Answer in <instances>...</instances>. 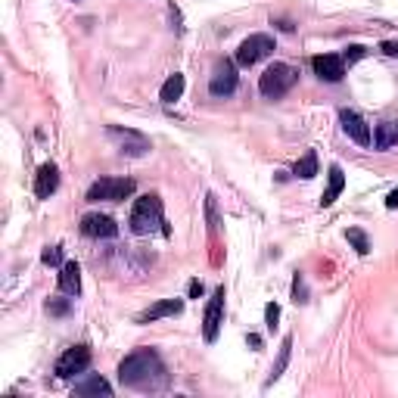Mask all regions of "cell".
Wrapping results in <instances>:
<instances>
[{"instance_id": "cell-1", "label": "cell", "mask_w": 398, "mask_h": 398, "mask_svg": "<svg viewBox=\"0 0 398 398\" xmlns=\"http://www.w3.org/2000/svg\"><path fill=\"white\" fill-rule=\"evenodd\" d=\"M165 368H162V358L153 352V349H137L131 352L124 361L119 364V380L122 386H153L156 377H162Z\"/></svg>"}, {"instance_id": "cell-2", "label": "cell", "mask_w": 398, "mask_h": 398, "mask_svg": "<svg viewBox=\"0 0 398 398\" xmlns=\"http://www.w3.org/2000/svg\"><path fill=\"white\" fill-rule=\"evenodd\" d=\"M131 230L137 233V237H146V233H153L156 228L162 224V199L156 197V193H146V197H140L134 202V209H131Z\"/></svg>"}, {"instance_id": "cell-3", "label": "cell", "mask_w": 398, "mask_h": 398, "mask_svg": "<svg viewBox=\"0 0 398 398\" xmlns=\"http://www.w3.org/2000/svg\"><path fill=\"white\" fill-rule=\"evenodd\" d=\"M295 81H299V72H295L293 66H286V62H274V66H268L264 69V75L259 78V90L264 93V97L277 100V97H283V93H290Z\"/></svg>"}, {"instance_id": "cell-4", "label": "cell", "mask_w": 398, "mask_h": 398, "mask_svg": "<svg viewBox=\"0 0 398 398\" xmlns=\"http://www.w3.org/2000/svg\"><path fill=\"white\" fill-rule=\"evenodd\" d=\"M134 193V181L131 177H100L90 184L88 202H119Z\"/></svg>"}, {"instance_id": "cell-5", "label": "cell", "mask_w": 398, "mask_h": 398, "mask_svg": "<svg viewBox=\"0 0 398 398\" xmlns=\"http://www.w3.org/2000/svg\"><path fill=\"white\" fill-rule=\"evenodd\" d=\"M271 53H274V37L271 35H249L246 41L237 47V66L249 69V66H255L259 59L271 57Z\"/></svg>"}, {"instance_id": "cell-6", "label": "cell", "mask_w": 398, "mask_h": 398, "mask_svg": "<svg viewBox=\"0 0 398 398\" xmlns=\"http://www.w3.org/2000/svg\"><path fill=\"white\" fill-rule=\"evenodd\" d=\"M88 364H90V349H88V346H72V349H66V352L59 355V361H57V377L69 380V377H75V373H84V370H88Z\"/></svg>"}, {"instance_id": "cell-7", "label": "cell", "mask_w": 398, "mask_h": 398, "mask_svg": "<svg viewBox=\"0 0 398 398\" xmlns=\"http://www.w3.org/2000/svg\"><path fill=\"white\" fill-rule=\"evenodd\" d=\"M224 324V286H218L215 295L209 299V308H206V321H202V336L206 342H215L218 339V330Z\"/></svg>"}, {"instance_id": "cell-8", "label": "cell", "mask_w": 398, "mask_h": 398, "mask_svg": "<svg viewBox=\"0 0 398 398\" xmlns=\"http://www.w3.org/2000/svg\"><path fill=\"white\" fill-rule=\"evenodd\" d=\"M109 137L119 144V150L124 156H144L146 150H150V140H146L140 131H131V128H109Z\"/></svg>"}, {"instance_id": "cell-9", "label": "cell", "mask_w": 398, "mask_h": 398, "mask_svg": "<svg viewBox=\"0 0 398 398\" xmlns=\"http://www.w3.org/2000/svg\"><path fill=\"white\" fill-rule=\"evenodd\" d=\"M209 90H212V97H230L237 90V66L228 59L218 62L212 72V81H209Z\"/></svg>"}, {"instance_id": "cell-10", "label": "cell", "mask_w": 398, "mask_h": 398, "mask_svg": "<svg viewBox=\"0 0 398 398\" xmlns=\"http://www.w3.org/2000/svg\"><path fill=\"white\" fill-rule=\"evenodd\" d=\"M311 69H315L317 78H324V81L336 84L346 78V62H342V57H336V53H321V57L311 59Z\"/></svg>"}, {"instance_id": "cell-11", "label": "cell", "mask_w": 398, "mask_h": 398, "mask_svg": "<svg viewBox=\"0 0 398 398\" xmlns=\"http://www.w3.org/2000/svg\"><path fill=\"white\" fill-rule=\"evenodd\" d=\"M81 233L84 237H93V240H112L115 233H119V224H115L109 215L93 212V215L81 218Z\"/></svg>"}, {"instance_id": "cell-12", "label": "cell", "mask_w": 398, "mask_h": 398, "mask_svg": "<svg viewBox=\"0 0 398 398\" xmlns=\"http://www.w3.org/2000/svg\"><path fill=\"white\" fill-rule=\"evenodd\" d=\"M339 122H342V131H346V134L352 137L355 144H361V146L370 144V128H368V122H364L358 112H352V109H342Z\"/></svg>"}, {"instance_id": "cell-13", "label": "cell", "mask_w": 398, "mask_h": 398, "mask_svg": "<svg viewBox=\"0 0 398 398\" xmlns=\"http://www.w3.org/2000/svg\"><path fill=\"white\" fill-rule=\"evenodd\" d=\"M59 187V168L53 165V162H47V165L37 168V177H35V197L37 199H50L53 193H57Z\"/></svg>"}, {"instance_id": "cell-14", "label": "cell", "mask_w": 398, "mask_h": 398, "mask_svg": "<svg viewBox=\"0 0 398 398\" xmlns=\"http://www.w3.org/2000/svg\"><path fill=\"white\" fill-rule=\"evenodd\" d=\"M184 311V302L181 299H159L156 305H150L144 315H137V324H153V321H162V317H171V315H181Z\"/></svg>"}, {"instance_id": "cell-15", "label": "cell", "mask_w": 398, "mask_h": 398, "mask_svg": "<svg viewBox=\"0 0 398 398\" xmlns=\"http://www.w3.org/2000/svg\"><path fill=\"white\" fill-rule=\"evenodd\" d=\"M59 290L69 293V295H78L81 293V268L75 262H66L59 268Z\"/></svg>"}, {"instance_id": "cell-16", "label": "cell", "mask_w": 398, "mask_h": 398, "mask_svg": "<svg viewBox=\"0 0 398 398\" xmlns=\"http://www.w3.org/2000/svg\"><path fill=\"white\" fill-rule=\"evenodd\" d=\"M342 187H346V175H342V168L339 165H330V184H327V190H324V197H321V206H333V202L339 199V193H342Z\"/></svg>"}, {"instance_id": "cell-17", "label": "cell", "mask_w": 398, "mask_h": 398, "mask_svg": "<svg viewBox=\"0 0 398 398\" xmlns=\"http://www.w3.org/2000/svg\"><path fill=\"white\" fill-rule=\"evenodd\" d=\"M75 395H97V398L100 395H112V386H109L103 377H97V373H93V377L75 383Z\"/></svg>"}, {"instance_id": "cell-18", "label": "cell", "mask_w": 398, "mask_h": 398, "mask_svg": "<svg viewBox=\"0 0 398 398\" xmlns=\"http://www.w3.org/2000/svg\"><path fill=\"white\" fill-rule=\"evenodd\" d=\"M395 144H398V122H380L373 146H377V150H389V146H395Z\"/></svg>"}, {"instance_id": "cell-19", "label": "cell", "mask_w": 398, "mask_h": 398, "mask_svg": "<svg viewBox=\"0 0 398 398\" xmlns=\"http://www.w3.org/2000/svg\"><path fill=\"white\" fill-rule=\"evenodd\" d=\"M181 93H184V75L175 72V75H168L165 84H162L159 100H162V103H175V100H181Z\"/></svg>"}, {"instance_id": "cell-20", "label": "cell", "mask_w": 398, "mask_h": 398, "mask_svg": "<svg viewBox=\"0 0 398 398\" xmlns=\"http://www.w3.org/2000/svg\"><path fill=\"white\" fill-rule=\"evenodd\" d=\"M315 175H317V153H305L299 162H295V177H302V181H311Z\"/></svg>"}, {"instance_id": "cell-21", "label": "cell", "mask_w": 398, "mask_h": 398, "mask_svg": "<svg viewBox=\"0 0 398 398\" xmlns=\"http://www.w3.org/2000/svg\"><path fill=\"white\" fill-rule=\"evenodd\" d=\"M290 349H293V339L286 336L283 339V346H280V358H277V364L271 368V377H268V386L274 383V380H280V373L286 370V364H290Z\"/></svg>"}, {"instance_id": "cell-22", "label": "cell", "mask_w": 398, "mask_h": 398, "mask_svg": "<svg viewBox=\"0 0 398 398\" xmlns=\"http://www.w3.org/2000/svg\"><path fill=\"white\" fill-rule=\"evenodd\" d=\"M346 240L355 246V252L358 255H368L370 252V243H368V233L364 230H358V228H352V230H346Z\"/></svg>"}, {"instance_id": "cell-23", "label": "cell", "mask_w": 398, "mask_h": 398, "mask_svg": "<svg viewBox=\"0 0 398 398\" xmlns=\"http://www.w3.org/2000/svg\"><path fill=\"white\" fill-rule=\"evenodd\" d=\"M41 262L44 264H53V268H62V264H66V262H62V249L59 246H47L44 252H41Z\"/></svg>"}, {"instance_id": "cell-24", "label": "cell", "mask_w": 398, "mask_h": 398, "mask_svg": "<svg viewBox=\"0 0 398 398\" xmlns=\"http://www.w3.org/2000/svg\"><path fill=\"white\" fill-rule=\"evenodd\" d=\"M364 47L361 44H352V47H346V53H342V62H349V66H352V62H358V59H364Z\"/></svg>"}, {"instance_id": "cell-25", "label": "cell", "mask_w": 398, "mask_h": 398, "mask_svg": "<svg viewBox=\"0 0 398 398\" xmlns=\"http://www.w3.org/2000/svg\"><path fill=\"white\" fill-rule=\"evenodd\" d=\"M277 321H280V308L274 302H268V305H264V324H268V330H274Z\"/></svg>"}, {"instance_id": "cell-26", "label": "cell", "mask_w": 398, "mask_h": 398, "mask_svg": "<svg viewBox=\"0 0 398 398\" xmlns=\"http://www.w3.org/2000/svg\"><path fill=\"white\" fill-rule=\"evenodd\" d=\"M206 209H209V224H212V230H218V224L221 221H218V212H215V197L206 199Z\"/></svg>"}, {"instance_id": "cell-27", "label": "cell", "mask_w": 398, "mask_h": 398, "mask_svg": "<svg viewBox=\"0 0 398 398\" xmlns=\"http://www.w3.org/2000/svg\"><path fill=\"white\" fill-rule=\"evenodd\" d=\"M293 299L295 302H305V283H302L299 274H295V283H293Z\"/></svg>"}, {"instance_id": "cell-28", "label": "cell", "mask_w": 398, "mask_h": 398, "mask_svg": "<svg viewBox=\"0 0 398 398\" xmlns=\"http://www.w3.org/2000/svg\"><path fill=\"white\" fill-rule=\"evenodd\" d=\"M47 311H50V315H69V302H47Z\"/></svg>"}, {"instance_id": "cell-29", "label": "cell", "mask_w": 398, "mask_h": 398, "mask_svg": "<svg viewBox=\"0 0 398 398\" xmlns=\"http://www.w3.org/2000/svg\"><path fill=\"white\" fill-rule=\"evenodd\" d=\"M380 50H383L386 57H398V41H383L380 44Z\"/></svg>"}, {"instance_id": "cell-30", "label": "cell", "mask_w": 398, "mask_h": 398, "mask_svg": "<svg viewBox=\"0 0 398 398\" xmlns=\"http://www.w3.org/2000/svg\"><path fill=\"white\" fill-rule=\"evenodd\" d=\"M202 295V283L199 280H190V299H199Z\"/></svg>"}, {"instance_id": "cell-31", "label": "cell", "mask_w": 398, "mask_h": 398, "mask_svg": "<svg viewBox=\"0 0 398 398\" xmlns=\"http://www.w3.org/2000/svg\"><path fill=\"white\" fill-rule=\"evenodd\" d=\"M386 209H398V187L386 197Z\"/></svg>"}]
</instances>
